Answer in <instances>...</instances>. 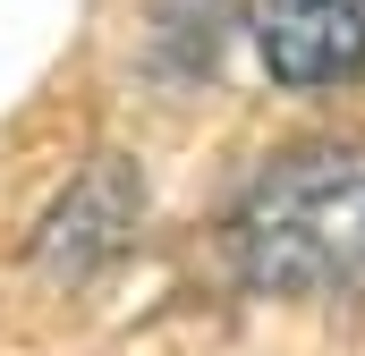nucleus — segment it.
<instances>
[{"mask_svg": "<svg viewBox=\"0 0 365 356\" xmlns=\"http://www.w3.org/2000/svg\"><path fill=\"white\" fill-rule=\"evenodd\" d=\"M247 288L289 305L365 297V145H297L230 212Z\"/></svg>", "mask_w": 365, "mask_h": 356, "instance_id": "nucleus-1", "label": "nucleus"}, {"mask_svg": "<svg viewBox=\"0 0 365 356\" xmlns=\"http://www.w3.org/2000/svg\"><path fill=\"white\" fill-rule=\"evenodd\" d=\"M255 51L289 93H331L365 77V0H247Z\"/></svg>", "mask_w": 365, "mask_h": 356, "instance_id": "nucleus-2", "label": "nucleus"}, {"mask_svg": "<svg viewBox=\"0 0 365 356\" xmlns=\"http://www.w3.org/2000/svg\"><path fill=\"white\" fill-rule=\"evenodd\" d=\"M145 221V178H136V162H119V153H102V162H86V178L51 204V221H43V271L51 280H86V271H102L119 246H128V229Z\"/></svg>", "mask_w": 365, "mask_h": 356, "instance_id": "nucleus-3", "label": "nucleus"}]
</instances>
